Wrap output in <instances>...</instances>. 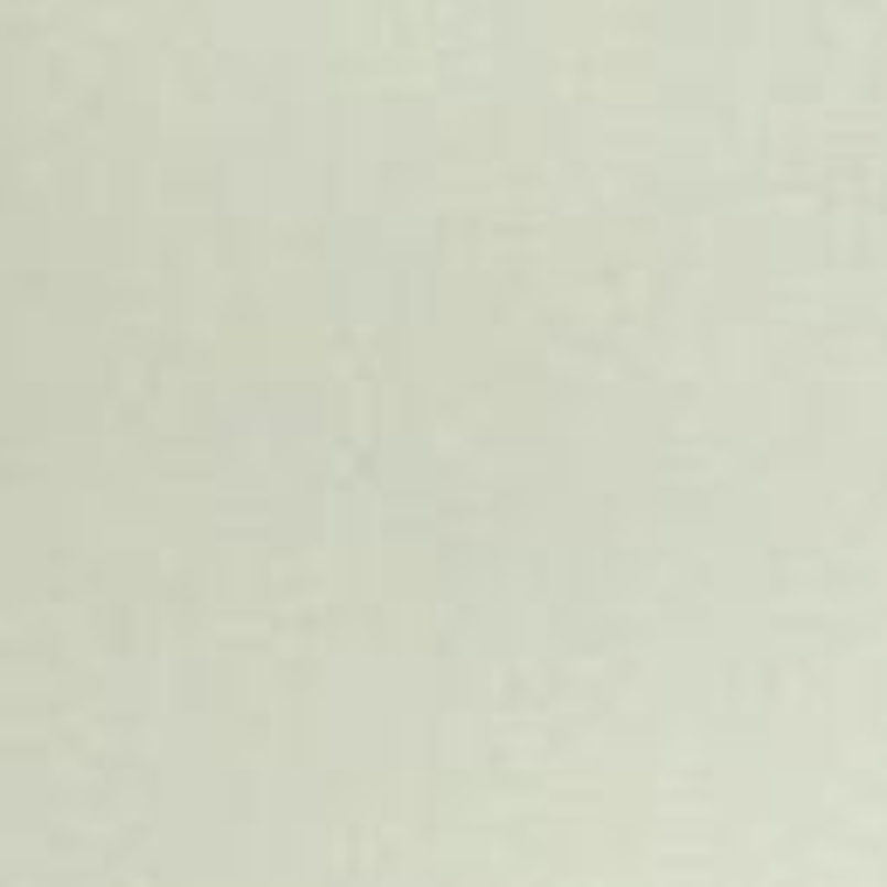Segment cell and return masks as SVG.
Returning a JSON list of instances; mask_svg holds the SVG:
<instances>
[{
    "instance_id": "cell-2",
    "label": "cell",
    "mask_w": 887,
    "mask_h": 887,
    "mask_svg": "<svg viewBox=\"0 0 887 887\" xmlns=\"http://www.w3.org/2000/svg\"><path fill=\"white\" fill-rule=\"evenodd\" d=\"M320 208H326V202H320ZM326 223H333V215H326ZM333 229H340V223H333ZM340 244H347V236H340ZM347 257H354V250H347ZM354 263H361V257H354ZM361 278H368V271H361ZM368 284H375V278H368ZM375 299H381V292H375ZM381 313H389V299H381ZM389 320H396V313H389ZM396 333H402V326H396ZM402 340H410V333H402ZM410 354H417V347H410ZM417 368H423V354H417ZM423 375H430V368H423ZM430 389H437V381H430ZM437 402H444V389H437ZM444 410H451V402H444ZM451 423H458V417H451ZM458 437H465V423H458ZM465 444H472V437H465ZM472 458H478V451H472Z\"/></svg>"
},
{
    "instance_id": "cell-1",
    "label": "cell",
    "mask_w": 887,
    "mask_h": 887,
    "mask_svg": "<svg viewBox=\"0 0 887 887\" xmlns=\"http://www.w3.org/2000/svg\"><path fill=\"white\" fill-rule=\"evenodd\" d=\"M284 139H292V132H284ZM292 153H299V147H292ZM299 166H305V153H299ZM305 174H313V166H305ZM313 187H320V181H313ZM320 195H326V187H320ZM326 208H333V202H326ZM333 215H340V208H333ZM340 229H347V223H340ZM347 244H354V229H347ZM354 250H361V244H354ZM361 263H368V257H361ZM368 271H375V263H368ZM375 284H381V278H375ZM381 292H389V284H381ZM389 305H396V299H389ZM396 320H402V305H396ZM402 326H410V320H402ZM410 340H417V326H410ZM417 347H423V340H417ZM423 361H430V354H423ZM430 375H437V361H430ZM437 381H444V375H437ZM444 396H451V381H444ZM451 402H458V396H451ZM458 417H465V410H458ZM465 430H472V417H465ZM472 437H478V430H472ZM478 451H486V444H478ZM486 458H493V451H486Z\"/></svg>"
}]
</instances>
